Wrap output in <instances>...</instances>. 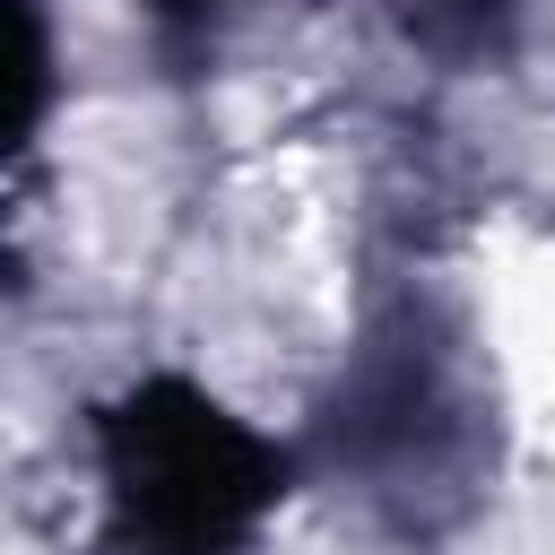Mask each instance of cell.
<instances>
[{"mask_svg": "<svg viewBox=\"0 0 555 555\" xmlns=\"http://www.w3.org/2000/svg\"><path fill=\"white\" fill-rule=\"evenodd\" d=\"M147 9H156V17H208L217 0H147Z\"/></svg>", "mask_w": 555, "mask_h": 555, "instance_id": "3957f363", "label": "cell"}, {"mask_svg": "<svg viewBox=\"0 0 555 555\" xmlns=\"http://www.w3.org/2000/svg\"><path fill=\"white\" fill-rule=\"evenodd\" d=\"M104 468L121 520L156 555H225L278 494V460L260 451V434H243L217 399L182 382H147L104 425Z\"/></svg>", "mask_w": 555, "mask_h": 555, "instance_id": "6da1fadb", "label": "cell"}, {"mask_svg": "<svg viewBox=\"0 0 555 555\" xmlns=\"http://www.w3.org/2000/svg\"><path fill=\"white\" fill-rule=\"evenodd\" d=\"M399 17H408V35H416L425 52L468 61V52H486V43L512 26V0H399Z\"/></svg>", "mask_w": 555, "mask_h": 555, "instance_id": "7a4b0ae2", "label": "cell"}]
</instances>
